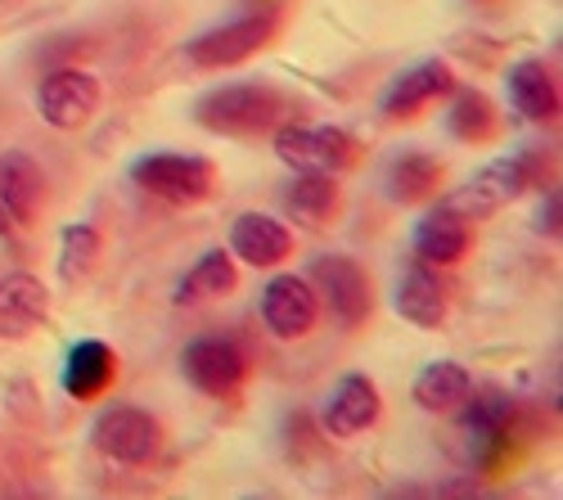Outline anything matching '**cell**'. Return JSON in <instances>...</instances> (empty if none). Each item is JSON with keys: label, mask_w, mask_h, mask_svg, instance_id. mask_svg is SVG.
<instances>
[{"label": "cell", "mask_w": 563, "mask_h": 500, "mask_svg": "<svg viewBox=\"0 0 563 500\" xmlns=\"http://www.w3.org/2000/svg\"><path fill=\"white\" fill-rule=\"evenodd\" d=\"M0 203L14 212L19 225H27L41 212V203H45V176H41L32 154H23V149L0 154Z\"/></svg>", "instance_id": "cell-21"}, {"label": "cell", "mask_w": 563, "mask_h": 500, "mask_svg": "<svg viewBox=\"0 0 563 500\" xmlns=\"http://www.w3.org/2000/svg\"><path fill=\"white\" fill-rule=\"evenodd\" d=\"M468 392H474V379H468V370L460 366V360H429V366L419 370L415 384H410L415 405L419 411H429V415L460 411Z\"/></svg>", "instance_id": "cell-22"}, {"label": "cell", "mask_w": 563, "mask_h": 500, "mask_svg": "<svg viewBox=\"0 0 563 500\" xmlns=\"http://www.w3.org/2000/svg\"><path fill=\"white\" fill-rule=\"evenodd\" d=\"M442 186V163L424 149H401L388 167H384V190L393 203H419Z\"/></svg>", "instance_id": "cell-23"}, {"label": "cell", "mask_w": 563, "mask_h": 500, "mask_svg": "<svg viewBox=\"0 0 563 500\" xmlns=\"http://www.w3.org/2000/svg\"><path fill=\"white\" fill-rule=\"evenodd\" d=\"M96 109H100V81L81 68H59L51 77H41V86H36V113L55 131L86 126L96 118Z\"/></svg>", "instance_id": "cell-9"}, {"label": "cell", "mask_w": 563, "mask_h": 500, "mask_svg": "<svg viewBox=\"0 0 563 500\" xmlns=\"http://www.w3.org/2000/svg\"><path fill=\"white\" fill-rule=\"evenodd\" d=\"M113 375H118V356L109 352V343L81 338V343H73L68 356H64L59 384H64V392H68L73 401H90V397H100V392L113 384Z\"/></svg>", "instance_id": "cell-18"}, {"label": "cell", "mask_w": 563, "mask_h": 500, "mask_svg": "<svg viewBox=\"0 0 563 500\" xmlns=\"http://www.w3.org/2000/svg\"><path fill=\"white\" fill-rule=\"evenodd\" d=\"M294 253V231L275 212H240L230 225V257L249 266H279Z\"/></svg>", "instance_id": "cell-14"}, {"label": "cell", "mask_w": 563, "mask_h": 500, "mask_svg": "<svg viewBox=\"0 0 563 500\" xmlns=\"http://www.w3.org/2000/svg\"><path fill=\"white\" fill-rule=\"evenodd\" d=\"M279 19L275 10H249L230 23H217L208 32H199L190 45H185V59L195 68H230V64H244L249 55H257L262 45L275 36Z\"/></svg>", "instance_id": "cell-4"}, {"label": "cell", "mask_w": 563, "mask_h": 500, "mask_svg": "<svg viewBox=\"0 0 563 500\" xmlns=\"http://www.w3.org/2000/svg\"><path fill=\"white\" fill-rule=\"evenodd\" d=\"M45 307H51V293L36 276L27 270H14V276L0 280V338H23L45 321Z\"/></svg>", "instance_id": "cell-19"}, {"label": "cell", "mask_w": 563, "mask_h": 500, "mask_svg": "<svg viewBox=\"0 0 563 500\" xmlns=\"http://www.w3.org/2000/svg\"><path fill=\"white\" fill-rule=\"evenodd\" d=\"M311 280H316V289H320L316 298L330 302L334 321H339L343 330L365 325L374 298H369V276L361 270V262H352L347 253H324V257L311 262Z\"/></svg>", "instance_id": "cell-8"}, {"label": "cell", "mask_w": 563, "mask_h": 500, "mask_svg": "<svg viewBox=\"0 0 563 500\" xmlns=\"http://www.w3.org/2000/svg\"><path fill=\"white\" fill-rule=\"evenodd\" d=\"M468 225L474 221H468L464 212H455L451 203H438L415 221L410 248H415L419 262H429V266H451L468 253Z\"/></svg>", "instance_id": "cell-15"}, {"label": "cell", "mask_w": 563, "mask_h": 500, "mask_svg": "<svg viewBox=\"0 0 563 500\" xmlns=\"http://www.w3.org/2000/svg\"><path fill=\"white\" fill-rule=\"evenodd\" d=\"M537 231L541 235H559V190H545L541 212H537Z\"/></svg>", "instance_id": "cell-27"}, {"label": "cell", "mask_w": 563, "mask_h": 500, "mask_svg": "<svg viewBox=\"0 0 563 500\" xmlns=\"http://www.w3.org/2000/svg\"><path fill=\"white\" fill-rule=\"evenodd\" d=\"M451 86H455L451 64H446V59H424V64L406 68L401 77H393V86L379 96V113L393 118V122H406V118H415L419 109H429L433 100L451 96Z\"/></svg>", "instance_id": "cell-13"}, {"label": "cell", "mask_w": 563, "mask_h": 500, "mask_svg": "<svg viewBox=\"0 0 563 500\" xmlns=\"http://www.w3.org/2000/svg\"><path fill=\"white\" fill-rule=\"evenodd\" d=\"M393 307H397L401 321H410L419 330H438L446 321L451 298H446V285L438 280V270L429 262H415V266H406L401 276H397Z\"/></svg>", "instance_id": "cell-16"}, {"label": "cell", "mask_w": 563, "mask_h": 500, "mask_svg": "<svg viewBox=\"0 0 563 500\" xmlns=\"http://www.w3.org/2000/svg\"><path fill=\"white\" fill-rule=\"evenodd\" d=\"M96 257H100V235H96V225H86V221L68 225L64 240H59V276H64L68 285L81 280L86 270L96 266Z\"/></svg>", "instance_id": "cell-26"}, {"label": "cell", "mask_w": 563, "mask_h": 500, "mask_svg": "<svg viewBox=\"0 0 563 500\" xmlns=\"http://www.w3.org/2000/svg\"><path fill=\"white\" fill-rule=\"evenodd\" d=\"M446 131L464 145H478L496 131V109L483 90H455L451 86V109H446Z\"/></svg>", "instance_id": "cell-25"}, {"label": "cell", "mask_w": 563, "mask_h": 500, "mask_svg": "<svg viewBox=\"0 0 563 500\" xmlns=\"http://www.w3.org/2000/svg\"><path fill=\"white\" fill-rule=\"evenodd\" d=\"M509 424H514V401L505 392L487 388V392H468L464 397L460 433L468 437V456H474L478 465L509 451Z\"/></svg>", "instance_id": "cell-12"}, {"label": "cell", "mask_w": 563, "mask_h": 500, "mask_svg": "<svg viewBox=\"0 0 563 500\" xmlns=\"http://www.w3.org/2000/svg\"><path fill=\"white\" fill-rule=\"evenodd\" d=\"M379 411H384V397H379V388H374V379L343 375L330 388V397L320 401V429L330 437H339V442H347V437L365 433L374 420H379Z\"/></svg>", "instance_id": "cell-11"}, {"label": "cell", "mask_w": 563, "mask_h": 500, "mask_svg": "<svg viewBox=\"0 0 563 500\" xmlns=\"http://www.w3.org/2000/svg\"><path fill=\"white\" fill-rule=\"evenodd\" d=\"M294 118V100L271 81H230L195 100V122L217 135H257Z\"/></svg>", "instance_id": "cell-1"}, {"label": "cell", "mask_w": 563, "mask_h": 500, "mask_svg": "<svg viewBox=\"0 0 563 500\" xmlns=\"http://www.w3.org/2000/svg\"><path fill=\"white\" fill-rule=\"evenodd\" d=\"M126 176L135 180L140 190H150L154 199H167V203H199L212 195V163L199 158V154H172V149H158V154H140Z\"/></svg>", "instance_id": "cell-3"}, {"label": "cell", "mask_w": 563, "mask_h": 500, "mask_svg": "<svg viewBox=\"0 0 563 500\" xmlns=\"http://www.w3.org/2000/svg\"><path fill=\"white\" fill-rule=\"evenodd\" d=\"M234 280H240V270H234V257H230L225 248H208L190 270H185V280L176 285V302H180V307L212 302V298L230 293Z\"/></svg>", "instance_id": "cell-24"}, {"label": "cell", "mask_w": 563, "mask_h": 500, "mask_svg": "<svg viewBox=\"0 0 563 500\" xmlns=\"http://www.w3.org/2000/svg\"><path fill=\"white\" fill-rule=\"evenodd\" d=\"M279 203H285L294 225L320 231V225L339 212V180L330 171H298L289 186L279 190Z\"/></svg>", "instance_id": "cell-20"}, {"label": "cell", "mask_w": 563, "mask_h": 500, "mask_svg": "<svg viewBox=\"0 0 563 500\" xmlns=\"http://www.w3.org/2000/svg\"><path fill=\"white\" fill-rule=\"evenodd\" d=\"M505 96H509V109L528 122H554V113H559V86L541 59L514 64L505 77Z\"/></svg>", "instance_id": "cell-17"}, {"label": "cell", "mask_w": 563, "mask_h": 500, "mask_svg": "<svg viewBox=\"0 0 563 500\" xmlns=\"http://www.w3.org/2000/svg\"><path fill=\"white\" fill-rule=\"evenodd\" d=\"M14 231H23V225L14 221V212L5 203H0V235H14Z\"/></svg>", "instance_id": "cell-28"}, {"label": "cell", "mask_w": 563, "mask_h": 500, "mask_svg": "<svg viewBox=\"0 0 563 500\" xmlns=\"http://www.w3.org/2000/svg\"><path fill=\"white\" fill-rule=\"evenodd\" d=\"M541 176H545L541 154H537V149H519V154L492 158V163H487L474 180H468L460 195H451L446 203H451L455 212H464L468 221H474V216H487V212L514 203L519 195H528L532 186H541Z\"/></svg>", "instance_id": "cell-2"}, {"label": "cell", "mask_w": 563, "mask_h": 500, "mask_svg": "<svg viewBox=\"0 0 563 500\" xmlns=\"http://www.w3.org/2000/svg\"><path fill=\"white\" fill-rule=\"evenodd\" d=\"M158 442H163L158 420L140 411V405H104L90 420V446L118 465H150L158 456Z\"/></svg>", "instance_id": "cell-5"}, {"label": "cell", "mask_w": 563, "mask_h": 500, "mask_svg": "<svg viewBox=\"0 0 563 500\" xmlns=\"http://www.w3.org/2000/svg\"><path fill=\"white\" fill-rule=\"evenodd\" d=\"M180 375L208 397H230L249 375V356L230 334H199L180 352Z\"/></svg>", "instance_id": "cell-7"}, {"label": "cell", "mask_w": 563, "mask_h": 500, "mask_svg": "<svg viewBox=\"0 0 563 500\" xmlns=\"http://www.w3.org/2000/svg\"><path fill=\"white\" fill-rule=\"evenodd\" d=\"M316 315H320V298L311 289V280L302 276H271L262 289V325L275 338H307L316 330Z\"/></svg>", "instance_id": "cell-10"}, {"label": "cell", "mask_w": 563, "mask_h": 500, "mask_svg": "<svg viewBox=\"0 0 563 500\" xmlns=\"http://www.w3.org/2000/svg\"><path fill=\"white\" fill-rule=\"evenodd\" d=\"M275 158L294 171H330L339 176L343 167L356 163V141L343 126H275Z\"/></svg>", "instance_id": "cell-6"}]
</instances>
